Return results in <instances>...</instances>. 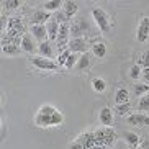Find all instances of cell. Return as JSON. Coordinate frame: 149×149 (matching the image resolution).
I'll list each match as a JSON object with an SVG mask.
<instances>
[{
    "instance_id": "27",
    "label": "cell",
    "mask_w": 149,
    "mask_h": 149,
    "mask_svg": "<svg viewBox=\"0 0 149 149\" xmlns=\"http://www.w3.org/2000/svg\"><path fill=\"white\" fill-rule=\"evenodd\" d=\"M138 66L144 67V69H149V49H146L144 53L139 56V59H138Z\"/></svg>"
},
{
    "instance_id": "32",
    "label": "cell",
    "mask_w": 149,
    "mask_h": 149,
    "mask_svg": "<svg viewBox=\"0 0 149 149\" xmlns=\"http://www.w3.org/2000/svg\"><path fill=\"white\" fill-rule=\"evenodd\" d=\"M3 7L7 10H15V8L20 7V2H18V0H7V2L3 3Z\"/></svg>"
},
{
    "instance_id": "20",
    "label": "cell",
    "mask_w": 149,
    "mask_h": 149,
    "mask_svg": "<svg viewBox=\"0 0 149 149\" xmlns=\"http://www.w3.org/2000/svg\"><path fill=\"white\" fill-rule=\"evenodd\" d=\"M92 54L97 57H105L107 56V44L102 43V41H97V43H93L92 46Z\"/></svg>"
},
{
    "instance_id": "16",
    "label": "cell",
    "mask_w": 149,
    "mask_h": 149,
    "mask_svg": "<svg viewBox=\"0 0 149 149\" xmlns=\"http://www.w3.org/2000/svg\"><path fill=\"white\" fill-rule=\"evenodd\" d=\"M98 120H100V123L103 126L111 128V125H113V110L108 108V107H103L100 110V113H98Z\"/></svg>"
},
{
    "instance_id": "36",
    "label": "cell",
    "mask_w": 149,
    "mask_h": 149,
    "mask_svg": "<svg viewBox=\"0 0 149 149\" xmlns=\"http://www.w3.org/2000/svg\"><path fill=\"white\" fill-rule=\"evenodd\" d=\"M138 149H144V148H143V144H141V146H139V148H138Z\"/></svg>"
},
{
    "instance_id": "15",
    "label": "cell",
    "mask_w": 149,
    "mask_h": 149,
    "mask_svg": "<svg viewBox=\"0 0 149 149\" xmlns=\"http://www.w3.org/2000/svg\"><path fill=\"white\" fill-rule=\"evenodd\" d=\"M121 136H123V139L126 141V144L130 146L131 149H138L141 146V138L136 134V133H133V131H123Z\"/></svg>"
},
{
    "instance_id": "34",
    "label": "cell",
    "mask_w": 149,
    "mask_h": 149,
    "mask_svg": "<svg viewBox=\"0 0 149 149\" xmlns=\"http://www.w3.org/2000/svg\"><path fill=\"white\" fill-rule=\"evenodd\" d=\"M90 149H107V148H103V146H93V148H90Z\"/></svg>"
},
{
    "instance_id": "5",
    "label": "cell",
    "mask_w": 149,
    "mask_h": 149,
    "mask_svg": "<svg viewBox=\"0 0 149 149\" xmlns=\"http://www.w3.org/2000/svg\"><path fill=\"white\" fill-rule=\"evenodd\" d=\"M69 36H70V25L69 22H64L61 23V28H59V35H57V40H56V46L59 51H66L67 46H69Z\"/></svg>"
},
{
    "instance_id": "28",
    "label": "cell",
    "mask_w": 149,
    "mask_h": 149,
    "mask_svg": "<svg viewBox=\"0 0 149 149\" xmlns=\"http://www.w3.org/2000/svg\"><path fill=\"white\" fill-rule=\"evenodd\" d=\"M138 108H139L141 111L149 110V93H146V95H143L139 98V102H138Z\"/></svg>"
},
{
    "instance_id": "10",
    "label": "cell",
    "mask_w": 149,
    "mask_h": 149,
    "mask_svg": "<svg viewBox=\"0 0 149 149\" xmlns=\"http://www.w3.org/2000/svg\"><path fill=\"white\" fill-rule=\"evenodd\" d=\"M126 123L133 126H149V116L146 113H133L128 115Z\"/></svg>"
},
{
    "instance_id": "33",
    "label": "cell",
    "mask_w": 149,
    "mask_h": 149,
    "mask_svg": "<svg viewBox=\"0 0 149 149\" xmlns=\"http://www.w3.org/2000/svg\"><path fill=\"white\" fill-rule=\"evenodd\" d=\"M143 79L146 80V84H149V69H144V70H143Z\"/></svg>"
},
{
    "instance_id": "19",
    "label": "cell",
    "mask_w": 149,
    "mask_h": 149,
    "mask_svg": "<svg viewBox=\"0 0 149 149\" xmlns=\"http://www.w3.org/2000/svg\"><path fill=\"white\" fill-rule=\"evenodd\" d=\"M62 8H64V15H66V18L69 20V18H72L75 13H77V10H79V5L75 3V2H64Z\"/></svg>"
},
{
    "instance_id": "30",
    "label": "cell",
    "mask_w": 149,
    "mask_h": 149,
    "mask_svg": "<svg viewBox=\"0 0 149 149\" xmlns=\"http://www.w3.org/2000/svg\"><path fill=\"white\" fill-rule=\"evenodd\" d=\"M77 62H79V57H77V54L70 53V56L67 57V62H66V66H64V67H67V69H72V67H74Z\"/></svg>"
},
{
    "instance_id": "3",
    "label": "cell",
    "mask_w": 149,
    "mask_h": 149,
    "mask_svg": "<svg viewBox=\"0 0 149 149\" xmlns=\"http://www.w3.org/2000/svg\"><path fill=\"white\" fill-rule=\"evenodd\" d=\"M93 144H95V134L90 131H85L80 136H77L67 149H90L93 148Z\"/></svg>"
},
{
    "instance_id": "25",
    "label": "cell",
    "mask_w": 149,
    "mask_h": 149,
    "mask_svg": "<svg viewBox=\"0 0 149 149\" xmlns=\"http://www.w3.org/2000/svg\"><path fill=\"white\" fill-rule=\"evenodd\" d=\"M20 51H22V48H20V46H17V44H7V46H2V53L7 54V56L18 54Z\"/></svg>"
},
{
    "instance_id": "7",
    "label": "cell",
    "mask_w": 149,
    "mask_h": 149,
    "mask_svg": "<svg viewBox=\"0 0 149 149\" xmlns=\"http://www.w3.org/2000/svg\"><path fill=\"white\" fill-rule=\"evenodd\" d=\"M31 64L36 69H41V70H56L59 67L57 62H54L53 59H48V57H43V56H33L31 57Z\"/></svg>"
},
{
    "instance_id": "4",
    "label": "cell",
    "mask_w": 149,
    "mask_h": 149,
    "mask_svg": "<svg viewBox=\"0 0 149 149\" xmlns=\"http://www.w3.org/2000/svg\"><path fill=\"white\" fill-rule=\"evenodd\" d=\"M92 17L95 20L97 26L102 33H108L110 31V18H108V13L102 7H93L92 8Z\"/></svg>"
},
{
    "instance_id": "9",
    "label": "cell",
    "mask_w": 149,
    "mask_h": 149,
    "mask_svg": "<svg viewBox=\"0 0 149 149\" xmlns=\"http://www.w3.org/2000/svg\"><path fill=\"white\" fill-rule=\"evenodd\" d=\"M5 31H12V33H17V35H25V26H23V20L22 17H10L7 20V30Z\"/></svg>"
},
{
    "instance_id": "29",
    "label": "cell",
    "mask_w": 149,
    "mask_h": 149,
    "mask_svg": "<svg viewBox=\"0 0 149 149\" xmlns=\"http://www.w3.org/2000/svg\"><path fill=\"white\" fill-rule=\"evenodd\" d=\"M70 56V51H69V48L66 49V51H62V53H59V56H57V64L59 66H66V62H67V57Z\"/></svg>"
},
{
    "instance_id": "8",
    "label": "cell",
    "mask_w": 149,
    "mask_h": 149,
    "mask_svg": "<svg viewBox=\"0 0 149 149\" xmlns=\"http://www.w3.org/2000/svg\"><path fill=\"white\" fill-rule=\"evenodd\" d=\"M149 38V17H143L139 20L138 30H136V40L139 43H144Z\"/></svg>"
},
{
    "instance_id": "35",
    "label": "cell",
    "mask_w": 149,
    "mask_h": 149,
    "mask_svg": "<svg viewBox=\"0 0 149 149\" xmlns=\"http://www.w3.org/2000/svg\"><path fill=\"white\" fill-rule=\"evenodd\" d=\"M143 148H144V149H149V144H148V143H143Z\"/></svg>"
},
{
    "instance_id": "17",
    "label": "cell",
    "mask_w": 149,
    "mask_h": 149,
    "mask_svg": "<svg viewBox=\"0 0 149 149\" xmlns=\"http://www.w3.org/2000/svg\"><path fill=\"white\" fill-rule=\"evenodd\" d=\"M38 53H40V56L51 59V57L54 56V49H53L51 41H43V43L38 44Z\"/></svg>"
},
{
    "instance_id": "24",
    "label": "cell",
    "mask_w": 149,
    "mask_h": 149,
    "mask_svg": "<svg viewBox=\"0 0 149 149\" xmlns=\"http://www.w3.org/2000/svg\"><path fill=\"white\" fill-rule=\"evenodd\" d=\"M133 93L138 97H143L146 93H149V84H134V87H133Z\"/></svg>"
},
{
    "instance_id": "2",
    "label": "cell",
    "mask_w": 149,
    "mask_h": 149,
    "mask_svg": "<svg viewBox=\"0 0 149 149\" xmlns=\"http://www.w3.org/2000/svg\"><path fill=\"white\" fill-rule=\"evenodd\" d=\"M93 134H95V144L93 146H103V148H110L116 141V138H118L116 131L110 126L98 128V130L93 131Z\"/></svg>"
},
{
    "instance_id": "6",
    "label": "cell",
    "mask_w": 149,
    "mask_h": 149,
    "mask_svg": "<svg viewBox=\"0 0 149 149\" xmlns=\"http://www.w3.org/2000/svg\"><path fill=\"white\" fill-rule=\"evenodd\" d=\"M93 43H90V41L87 40V38H84V36H79V38H72V40L69 41V51L70 53H87V49L90 48L92 49Z\"/></svg>"
},
{
    "instance_id": "22",
    "label": "cell",
    "mask_w": 149,
    "mask_h": 149,
    "mask_svg": "<svg viewBox=\"0 0 149 149\" xmlns=\"http://www.w3.org/2000/svg\"><path fill=\"white\" fill-rule=\"evenodd\" d=\"M90 62H92L90 53H84V54H80V57H79L77 67H79L80 70H84V69H87V67H90Z\"/></svg>"
},
{
    "instance_id": "13",
    "label": "cell",
    "mask_w": 149,
    "mask_h": 149,
    "mask_svg": "<svg viewBox=\"0 0 149 149\" xmlns=\"http://www.w3.org/2000/svg\"><path fill=\"white\" fill-rule=\"evenodd\" d=\"M31 35H33V38H35L36 41H40V43H43V41H49L48 40V30H46V25H31Z\"/></svg>"
},
{
    "instance_id": "31",
    "label": "cell",
    "mask_w": 149,
    "mask_h": 149,
    "mask_svg": "<svg viewBox=\"0 0 149 149\" xmlns=\"http://www.w3.org/2000/svg\"><path fill=\"white\" fill-rule=\"evenodd\" d=\"M130 75H131V79H139L141 75H143V72H141V67L136 64V66H133L131 67V70H130Z\"/></svg>"
},
{
    "instance_id": "23",
    "label": "cell",
    "mask_w": 149,
    "mask_h": 149,
    "mask_svg": "<svg viewBox=\"0 0 149 149\" xmlns=\"http://www.w3.org/2000/svg\"><path fill=\"white\" fill-rule=\"evenodd\" d=\"M92 87L95 92L102 93V92H105L107 90V80H103L102 77H95V79L92 80Z\"/></svg>"
},
{
    "instance_id": "11",
    "label": "cell",
    "mask_w": 149,
    "mask_h": 149,
    "mask_svg": "<svg viewBox=\"0 0 149 149\" xmlns=\"http://www.w3.org/2000/svg\"><path fill=\"white\" fill-rule=\"evenodd\" d=\"M22 51H25V53H30V54H33V53H36L38 51V46H36V40L33 38V35H23V40H22Z\"/></svg>"
},
{
    "instance_id": "14",
    "label": "cell",
    "mask_w": 149,
    "mask_h": 149,
    "mask_svg": "<svg viewBox=\"0 0 149 149\" xmlns=\"http://www.w3.org/2000/svg\"><path fill=\"white\" fill-rule=\"evenodd\" d=\"M59 28H61V23L57 22L54 17L51 18L48 23H46V30H48V40H49V41H56V40H57Z\"/></svg>"
},
{
    "instance_id": "21",
    "label": "cell",
    "mask_w": 149,
    "mask_h": 149,
    "mask_svg": "<svg viewBox=\"0 0 149 149\" xmlns=\"http://www.w3.org/2000/svg\"><path fill=\"white\" fill-rule=\"evenodd\" d=\"M62 5H64V2L62 0H49V2H46V3L43 5V10H46V12H56L57 8H61Z\"/></svg>"
},
{
    "instance_id": "26",
    "label": "cell",
    "mask_w": 149,
    "mask_h": 149,
    "mask_svg": "<svg viewBox=\"0 0 149 149\" xmlns=\"http://www.w3.org/2000/svg\"><path fill=\"white\" fill-rule=\"evenodd\" d=\"M113 111H115V113H118L120 116H123V115H128L130 111H131V103H123V105H116Z\"/></svg>"
},
{
    "instance_id": "18",
    "label": "cell",
    "mask_w": 149,
    "mask_h": 149,
    "mask_svg": "<svg viewBox=\"0 0 149 149\" xmlns=\"http://www.w3.org/2000/svg\"><path fill=\"white\" fill-rule=\"evenodd\" d=\"M115 103L116 105H123V103H130V92L126 88H120L115 93Z\"/></svg>"
},
{
    "instance_id": "12",
    "label": "cell",
    "mask_w": 149,
    "mask_h": 149,
    "mask_svg": "<svg viewBox=\"0 0 149 149\" xmlns=\"http://www.w3.org/2000/svg\"><path fill=\"white\" fill-rule=\"evenodd\" d=\"M53 18V15L46 10H35V13L31 15V23L33 25H46Z\"/></svg>"
},
{
    "instance_id": "1",
    "label": "cell",
    "mask_w": 149,
    "mask_h": 149,
    "mask_svg": "<svg viewBox=\"0 0 149 149\" xmlns=\"http://www.w3.org/2000/svg\"><path fill=\"white\" fill-rule=\"evenodd\" d=\"M62 121H64L62 113L53 105H43L35 115V125L38 128L59 126V125H62Z\"/></svg>"
}]
</instances>
